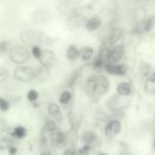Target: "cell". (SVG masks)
Here are the masks:
<instances>
[{
	"mask_svg": "<svg viewBox=\"0 0 155 155\" xmlns=\"http://www.w3.org/2000/svg\"><path fill=\"white\" fill-rule=\"evenodd\" d=\"M125 54V46L122 44H117L107 48L105 59L107 63H119Z\"/></svg>",
	"mask_w": 155,
	"mask_h": 155,
	"instance_id": "cell-6",
	"label": "cell"
},
{
	"mask_svg": "<svg viewBox=\"0 0 155 155\" xmlns=\"http://www.w3.org/2000/svg\"><path fill=\"white\" fill-rule=\"evenodd\" d=\"M7 54H8L10 61L16 65H24L31 57L30 48H28L27 46H24L22 44L12 45Z\"/></svg>",
	"mask_w": 155,
	"mask_h": 155,
	"instance_id": "cell-2",
	"label": "cell"
},
{
	"mask_svg": "<svg viewBox=\"0 0 155 155\" xmlns=\"http://www.w3.org/2000/svg\"><path fill=\"white\" fill-rule=\"evenodd\" d=\"M104 71L115 76H124L127 74V67L122 63H107L104 67Z\"/></svg>",
	"mask_w": 155,
	"mask_h": 155,
	"instance_id": "cell-10",
	"label": "cell"
},
{
	"mask_svg": "<svg viewBox=\"0 0 155 155\" xmlns=\"http://www.w3.org/2000/svg\"><path fill=\"white\" fill-rule=\"evenodd\" d=\"M48 18H50V13H48L46 10H44V8L36 10V11H34L33 15H31L33 22H35V23H38V24H44V23H46V22L48 21Z\"/></svg>",
	"mask_w": 155,
	"mask_h": 155,
	"instance_id": "cell-17",
	"label": "cell"
},
{
	"mask_svg": "<svg viewBox=\"0 0 155 155\" xmlns=\"http://www.w3.org/2000/svg\"><path fill=\"white\" fill-rule=\"evenodd\" d=\"M19 40L22 45L24 46H34V45H40L39 44V31L31 29V28H25L19 33Z\"/></svg>",
	"mask_w": 155,
	"mask_h": 155,
	"instance_id": "cell-5",
	"label": "cell"
},
{
	"mask_svg": "<svg viewBox=\"0 0 155 155\" xmlns=\"http://www.w3.org/2000/svg\"><path fill=\"white\" fill-rule=\"evenodd\" d=\"M133 92V86L130 81L127 80H122V81H119L117 85H116V93L119 96H122V97H130Z\"/></svg>",
	"mask_w": 155,
	"mask_h": 155,
	"instance_id": "cell-13",
	"label": "cell"
},
{
	"mask_svg": "<svg viewBox=\"0 0 155 155\" xmlns=\"http://www.w3.org/2000/svg\"><path fill=\"white\" fill-rule=\"evenodd\" d=\"M12 76L15 80L19 81V82H31L33 80L36 79V68L30 67V65H17L13 71H12Z\"/></svg>",
	"mask_w": 155,
	"mask_h": 155,
	"instance_id": "cell-3",
	"label": "cell"
},
{
	"mask_svg": "<svg viewBox=\"0 0 155 155\" xmlns=\"http://www.w3.org/2000/svg\"><path fill=\"white\" fill-rule=\"evenodd\" d=\"M122 36H124V29L120 28V27H114L108 33L107 44L109 45V47L114 46V45H117V42L122 39Z\"/></svg>",
	"mask_w": 155,
	"mask_h": 155,
	"instance_id": "cell-11",
	"label": "cell"
},
{
	"mask_svg": "<svg viewBox=\"0 0 155 155\" xmlns=\"http://www.w3.org/2000/svg\"><path fill=\"white\" fill-rule=\"evenodd\" d=\"M47 113L51 116V119L54 120L56 122H61L62 119H63V114H62L61 107L57 103H53V102L48 103L47 104Z\"/></svg>",
	"mask_w": 155,
	"mask_h": 155,
	"instance_id": "cell-14",
	"label": "cell"
},
{
	"mask_svg": "<svg viewBox=\"0 0 155 155\" xmlns=\"http://www.w3.org/2000/svg\"><path fill=\"white\" fill-rule=\"evenodd\" d=\"M65 58L69 62H76L80 58V48L75 44H70L65 50Z\"/></svg>",
	"mask_w": 155,
	"mask_h": 155,
	"instance_id": "cell-16",
	"label": "cell"
},
{
	"mask_svg": "<svg viewBox=\"0 0 155 155\" xmlns=\"http://www.w3.org/2000/svg\"><path fill=\"white\" fill-rule=\"evenodd\" d=\"M13 145H16V139H13L11 136L6 134V136L0 137V151L8 150Z\"/></svg>",
	"mask_w": 155,
	"mask_h": 155,
	"instance_id": "cell-22",
	"label": "cell"
},
{
	"mask_svg": "<svg viewBox=\"0 0 155 155\" xmlns=\"http://www.w3.org/2000/svg\"><path fill=\"white\" fill-rule=\"evenodd\" d=\"M101 25H102V18H101L99 16H97V15L88 17V18L85 21V24H84V27H85L88 31H94V30H97Z\"/></svg>",
	"mask_w": 155,
	"mask_h": 155,
	"instance_id": "cell-15",
	"label": "cell"
},
{
	"mask_svg": "<svg viewBox=\"0 0 155 155\" xmlns=\"http://www.w3.org/2000/svg\"><path fill=\"white\" fill-rule=\"evenodd\" d=\"M25 97H27L28 102H30V103H35V102L39 99L40 94H39V92H38L35 88H30V90H28Z\"/></svg>",
	"mask_w": 155,
	"mask_h": 155,
	"instance_id": "cell-28",
	"label": "cell"
},
{
	"mask_svg": "<svg viewBox=\"0 0 155 155\" xmlns=\"http://www.w3.org/2000/svg\"><path fill=\"white\" fill-rule=\"evenodd\" d=\"M98 155H108V154H105V153H101V154H98Z\"/></svg>",
	"mask_w": 155,
	"mask_h": 155,
	"instance_id": "cell-38",
	"label": "cell"
},
{
	"mask_svg": "<svg viewBox=\"0 0 155 155\" xmlns=\"http://www.w3.org/2000/svg\"><path fill=\"white\" fill-rule=\"evenodd\" d=\"M81 140L84 144H87V145H92L93 143H96L98 140V136L94 131L92 130H86L81 133Z\"/></svg>",
	"mask_w": 155,
	"mask_h": 155,
	"instance_id": "cell-19",
	"label": "cell"
},
{
	"mask_svg": "<svg viewBox=\"0 0 155 155\" xmlns=\"http://www.w3.org/2000/svg\"><path fill=\"white\" fill-rule=\"evenodd\" d=\"M73 99V92L68 88L63 90L58 96V102L61 105H68Z\"/></svg>",
	"mask_w": 155,
	"mask_h": 155,
	"instance_id": "cell-23",
	"label": "cell"
},
{
	"mask_svg": "<svg viewBox=\"0 0 155 155\" xmlns=\"http://www.w3.org/2000/svg\"><path fill=\"white\" fill-rule=\"evenodd\" d=\"M5 127H6V122H5V120H4V119H1V117H0V132H1V131H4V130H5Z\"/></svg>",
	"mask_w": 155,
	"mask_h": 155,
	"instance_id": "cell-35",
	"label": "cell"
},
{
	"mask_svg": "<svg viewBox=\"0 0 155 155\" xmlns=\"http://www.w3.org/2000/svg\"><path fill=\"white\" fill-rule=\"evenodd\" d=\"M39 155H52V154H51V151H50V150L45 149V150H42V151H41Z\"/></svg>",
	"mask_w": 155,
	"mask_h": 155,
	"instance_id": "cell-36",
	"label": "cell"
},
{
	"mask_svg": "<svg viewBox=\"0 0 155 155\" xmlns=\"http://www.w3.org/2000/svg\"><path fill=\"white\" fill-rule=\"evenodd\" d=\"M58 130V126H57V122L52 119H46L45 120V124H44V131L50 136L52 134L53 132H56Z\"/></svg>",
	"mask_w": 155,
	"mask_h": 155,
	"instance_id": "cell-25",
	"label": "cell"
},
{
	"mask_svg": "<svg viewBox=\"0 0 155 155\" xmlns=\"http://www.w3.org/2000/svg\"><path fill=\"white\" fill-rule=\"evenodd\" d=\"M76 151H78V155H88L91 153V145L82 144Z\"/></svg>",
	"mask_w": 155,
	"mask_h": 155,
	"instance_id": "cell-32",
	"label": "cell"
},
{
	"mask_svg": "<svg viewBox=\"0 0 155 155\" xmlns=\"http://www.w3.org/2000/svg\"><path fill=\"white\" fill-rule=\"evenodd\" d=\"M10 107H11L10 101L7 98L0 96V111H7L10 109Z\"/></svg>",
	"mask_w": 155,
	"mask_h": 155,
	"instance_id": "cell-31",
	"label": "cell"
},
{
	"mask_svg": "<svg viewBox=\"0 0 155 155\" xmlns=\"http://www.w3.org/2000/svg\"><path fill=\"white\" fill-rule=\"evenodd\" d=\"M94 57V48L92 46H82L80 48V59L88 62Z\"/></svg>",
	"mask_w": 155,
	"mask_h": 155,
	"instance_id": "cell-21",
	"label": "cell"
},
{
	"mask_svg": "<svg viewBox=\"0 0 155 155\" xmlns=\"http://www.w3.org/2000/svg\"><path fill=\"white\" fill-rule=\"evenodd\" d=\"M153 25H154V17H151V16L150 17H145L139 23V29L143 33H148L153 28Z\"/></svg>",
	"mask_w": 155,
	"mask_h": 155,
	"instance_id": "cell-24",
	"label": "cell"
},
{
	"mask_svg": "<svg viewBox=\"0 0 155 155\" xmlns=\"http://www.w3.org/2000/svg\"><path fill=\"white\" fill-rule=\"evenodd\" d=\"M121 128H122V126H121V122L119 119H110L104 125V133L107 137L113 138L121 132Z\"/></svg>",
	"mask_w": 155,
	"mask_h": 155,
	"instance_id": "cell-8",
	"label": "cell"
},
{
	"mask_svg": "<svg viewBox=\"0 0 155 155\" xmlns=\"http://www.w3.org/2000/svg\"><path fill=\"white\" fill-rule=\"evenodd\" d=\"M153 148H154V150H155V138H154V140H153Z\"/></svg>",
	"mask_w": 155,
	"mask_h": 155,
	"instance_id": "cell-37",
	"label": "cell"
},
{
	"mask_svg": "<svg viewBox=\"0 0 155 155\" xmlns=\"http://www.w3.org/2000/svg\"><path fill=\"white\" fill-rule=\"evenodd\" d=\"M42 47L40 46V45H34V46H31L30 47V54H31V57H34L35 59H40V57H41V54H42Z\"/></svg>",
	"mask_w": 155,
	"mask_h": 155,
	"instance_id": "cell-29",
	"label": "cell"
},
{
	"mask_svg": "<svg viewBox=\"0 0 155 155\" xmlns=\"http://www.w3.org/2000/svg\"><path fill=\"white\" fill-rule=\"evenodd\" d=\"M110 87L109 79L103 74L90 75L85 81V91L92 98H99L104 96Z\"/></svg>",
	"mask_w": 155,
	"mask_h": 155,
	"instance_id": "cell-1",
	"label": "cell"
},
{
	"mask_svg": "<svg viewBox=\"0 0 155 155\" xmlns=\"http://www.w3.org/2000/svg\"><path fill=\"white\" fill-rule=\"evenodd\" d=\"M62 155H78V151L74 148H65L63 150Z\"/></svg>",
	"mask_w": 155,
	"mask_h": 155,
	"instance_id": "cell-33",
	"label": "cell"
},
{
	"mask_svg": "<svg viewBox=\"0 0 155 155\" xmlns=\"http://www.w3.org/2000/svg\"><path fill=\"white\" fill-rule=\"evenodd\" d=\"M128 104H130L128 97H122V96H119L117 93L113 94L107 101V108L111 111H121L125 108H127Z\"/></svg>",
	"mask_w": 155,
	"mask_h": 155,
	"instance_id": "cell-4",
	"label": "cell"
},
{
	"mask_svg": "<svg viewBox=\"0 0 155 155\" xmlns=\"http://www.w3.org/2000/svg\"><path fill=\"white\" fill-rule=\"evenodd\" d=\"M27 134H28V131H27V128H25L24 126H22V125H17V126L12 127V128L8 131V136H11V137H12L13 139H16V140H19V139L25 138Z\"/></svg>",
	"mask_w": 155,
	"mask_h": 155,
	"instance_id": "cell-18",
	"label": "cell"
},
{
	"mask_svg": "<svg viewBox=\"0 0 155 155\" xmlns=\"http://www.w3.org/2000/svg\"><path fill=\"white\" fill-rule=\"evenodd\" d=\"M57 61H58L57 59V56H56V53L52 50L44 48L42 50V54H41V57L39 59V63H40L41 67L47 68V69H51V68H53L57 64Z\"/></svg>",
	"mask_w": 155,
	"mask_h": 155,
	"instance_id": "cell-7",
	"label": "cell"
},
{
	"mask_svg": "<svg viewBox=\"0 0 155 155\" xmlns=\"http://www.w3.org/2000/svg\"><path fill=\"white\" fill-rule=\"evenodd\" d=\"M7 153H8V155H18V148H17V145L11 147V148L7 150Z\"/></svg>",
	"mask_w": 155,
	"mask_h": 155,
	"instance_id": "cell-34",
	"label": "cell"
},
{
	"mask_svg": "<svg viewBox=\"0 0 155 155\" xmlns=\"http://www.w3.org/2000/svg\"><path fill=\"white\" fill-rule=\"evenodd\" d=\"M50 140L54 148H64L67 145V134L58 128L56 132L50 134Z\"/></svg>",
	"mask_w": 155,
	"mask_h": 155,
	"instance_id": "cell-12",
	"label": "cell"
},
{
	"mask_svg": "<svg viewBox=\"0 0 155 155\" xmlns=\"http://www.w3.org/2000/svg\"><path fill=\"white\" fill-rule=\"evenodd\" d=\"M8 78H10V73H8L7 68L0 65V84L6 82L8 80Z\"/></svg>",
	"mask_w": 155,
	"mask_h": 155,
	"instance_id": "cell-30",
	"label": "cell"
},
{
	"mask_svg": "<svg viewBox=\"0 0 155 155\" xmlns=\"http://www.w3.org/2000/svg\"><path fill=\"white\" fill-rule=\"evenodd\" d=\"M11 46H12V44H11V41H10L8 39H2V40H0V54H6V53H8Z\"/></svg>",
	"mask_w": 155,
	"mask_h": 155,
	"instance_id": "cell-27",
	"label": "cell"
},
{
	"mask_svg": "<svg viewBox=\"0 0 155 155\" xmlns=\"http://www.w3.org/2000/svg\"><path fill=\"white\" fill-rule=\"evenodd\" d=\"M154 69L151 68V65L148 63V62H140V65H139V71H140V75L143 76V78H148L150 74H151V71H153Z\"/></svg>",
	"mask_w": 155,
	"mask_h": 155,
	"instance_id": "cell-26",
	"label": "cell"
},
{
	"mask_svg": "<svg viewBox=\"0 0 155 155\" xmlns=\"http://www.w3.org/2000/svg\"><path fill=\"white\" fill-rule=\"evenodd\" d=\"M57 10L63 16H71L76 13V2L74 0H61L57 5Z\"/></svg>",
	"mask_w": 155,
	"mask_h": 155,
	"instance_id": "cell-9",
	"label": "cell"
},
{
	"mask_svg": "<svg viewBox=\"0 0 155 155\" xmlns=\"http://www.w3.org/2000/svg\"><path fill=\"white\" fill-rule=\"evenodd\" d=\"M144 92L148 94H155V70L144 81Z\"/></svg>",
	"mask_w": 155,
	"mask_h": 155,
	"instance_id": "cell-20",
	"label": "cell"
}]
</instances>
